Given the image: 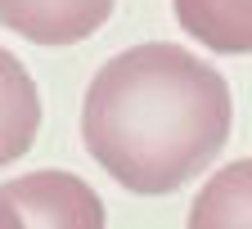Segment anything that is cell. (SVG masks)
Instances as JSON below:
<instances>
[{"instance_id":"cell-4","label":"cell","mask_w":252,"mask_h":229,"mask_svg":"<svg viewBox=\"0 0 252 229\" xmlns=\"http://www.w3.org/2000/svg\"><path fill=\"white\" fill-rule=\"evenodd\" d=\"M41 135V90L32 72L0 45V167L27 157Z\"/></svg>"},{"instance_id":"cell-3","label":"cell","mask_w":252,"mask_h":229,"mask_svg":"<svg viewBox=\"0 0 252 229\" xmlns=\"http://www.w3.org/2000/svg\"><path fill=\"white\" fill-rule=\"evenodd\" d=\"M113 9L117 0H0V23L32 45H77L94 36Z\"/></svg>"},{"instance_id":"cell-6","label":"cell","mask_w":252,"mask_h":229,"mask_svg":"<svg viewBox=\"0 0 252 229\" xmlns=\"http://www.w3.org/2000/svg\"><path fill=\"white\" fill-rule=\"evenodd\" d=\"M194 229H252V157L220 167L189 207Z\"/></svg>"},{"instance_id":"cell-2","label":"cell","mask_w":252,"mask_h":229,"mask_svg":"<svg viewBox=\"0 0 252 229\" xmlns=\"http://www.w3.org/2000/svg\"><path fill=\"white\" fill-rule=\"evenodd\" d=\"M9 189L23 207V225L32 229H99L104 225L99 193L68 171H36V175L9 180Z\"/></svg>"},{"instance_id":"cell-1","label":"cell","mask_w":252,"mask_h":229,"mask_svg":"<svg viewBox=\"0 0 252 229\" xmlns=\"http://www.w3.org/2000/svg\"><path fill=\"white\" fill-rule=\"evenodd\" d=\"M234 126L230 86L185 45L149 41L113 54L81 104L90 157L122 184L158 198L203 175Z\"/></svg>"},{"instance_id":"cell-5","label":"cell","mask_w":252,"mask_h":229,"mask_svg":"<svg viewBox=\"0 0 252 229\" xmlns=\"http://www.w3.org/2000/svg\"><path fill=\"white\" fill-rule=\"evenodd\" d=\"M180 27L216 54H252V0H171Z\"/></svg>"}]
</instances>
